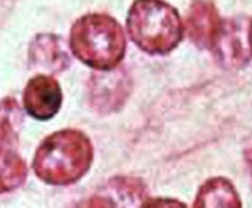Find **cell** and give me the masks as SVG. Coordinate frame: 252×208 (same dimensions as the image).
<instances>
[{
    "label": "cell",
    "mask_w": 252,
    "mask_h": 208,
    "mask_svg": "<svg viewBox=\"0 0 252 208\" xmlns=\"http://www.w3.org/2000/svg\"><path fill=\"white\" fill-rule=\"evenodd\" d=\"M92 160L93 148L86 135L77 130H61L40 145L32 167L46 183L69 185L87 173Z\"/></svg>",
    "instance_id": "1"
},
{
    "label": "cell",
    "mask_w": 252,
    "mask_h": 208,
    "mask_svg": "<svg viewBox=\"0 0 252 208\" xmlns=\"http://www.w3.org/2000/svg\"><path fill=\"white\" fill-rule=\"evenodd\" d=\"M71 50L86 65L108 71L115 68L126 52V37L120 24L100 13L81 16L71 28Z\"/></svg>",
    "instance_id": "2"
},
{
    "label": "cell",
    "mask_w": 252,
    "mask_h": 208,
    "mask_svg": "<svg viewBox=\"0 0 252 208\" xmlns=\"http://www.w3.org/2000/svg\"><path fill=\"white\" fill-rule=\"evenodd\" d=\"M131 40L148 53H168L183 37L177 10L162 0H136L127 16Z\"/></svg>",
    "instance_id": "3"
},
{
    "label": "cell",
    "mask_w": 252,
    "mask_h": 208,
    "mask_svg": "<svg viewBox=\"0 0 252 208\" xmlns=\"http://www.w3.org/2000/svg\"><path fill=\"white\" fill-rule=\"evenodd\" d=\"M62 105V92L58 81L47 75L31 78L24 92L25 111L37 120H50Z\"/></svg>",
    "instance_id": "4"
},
{
    "label": "cell",
    "mask_w": 252,
    "mask_h": 208,
    "mask_svg": "<svg viewBox=\"0 0 252 208\" xmlns=\"http://www.w3.org/2000/svg\"><path fill=\"white\" fill-rule=\"evenodd\" d=\"M27 176V169L22 160L7 151L0 148V194L18 188Z\"/></svg>",
    "instance_id": "5"
},
{
    "label": "cell",
    "mask_w": 252,
    "mask_h": 208,
    "mask_svg": "<svg viewBox=\"0 0 252 208\" xmlns=\"http://www.w3.org/2000/svg\"><path fill=\"white\" fill-rule=\"evenodd\" d=\"M250 38H251V49H252V27H251V34H250Z\"/></svg>",
    "instance_id": "6"
}]
</instances>
